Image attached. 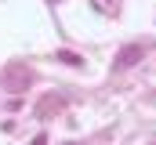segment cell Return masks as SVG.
<instances>
[{
	"label": "cell",
	"instance_id": "6da1fadb",
	"mask_svg": "<svg viewBox=\"0 0 156 145\" xmlns=\"http://www.w3.org/2000/svg\"><path fill=\"white\" fill-rule=\"evenodd\" d=\"M33 83H37V72L29 69L26 62H7V65L0 69V87L11 91V94H26Z\"/></svg>",
	"mask_w": 156,
	"mask_h": 145
},
{
	"label": "cell",
	"instance_id": "7a4b0ae2",
	"mask_svg": "<svg viewBox=\"0 0 156 145\" xmlns=\"http://www.w3.org/2000/svg\"><path fill=\"white\" fill-rule=\"evenodd\" d=\"M58 112H66V98H62L58 91H47V94H40V102L33 105V116H37V120H55Z\"/></svg>",
	"mask_w": 156,
	"mask_h": 145
},
{
	"label": "cell",
	"instance_id": "3957f363",
	"mask_svg": "<svg viewBox=\"0 0 156 145\" xmlns=\"http://www.w3.org/2000/svg\"><path fill=\"white\" fill-rule=\"evenodd\" d=\"M142 58H145V44H123V47L116 51V58H113V69H116V72L134 69Z\"/></svg>",
	"mask_w": 156,
	"mask_h": 145
},
{
	"label": "cell",
	"instance_id": "277c9868",
	"mask_svg": "<svg viewBox=\"0 0 156 145\" xmlns=\"http://www.w3.org/2000/svg\"><path fill=\"white\" fill-rule=\"evenodd\" d=\"M55 58H58V62H66V65H73V69H80V65H83V58H80L76 51H58Z\"/></svg>",
	"mask_w": 156,
	"mask_h": 145
},
{
	"label": "cell",
	"instance_id": "5b68a950",
	"mask_svg": "<svg viewBox=\"0 0 156 145\" xmlns=\"http://www.w3.org/2000/svg\"><path fill=\"white\" fill-rule=\"evenodd\" d=\"M29 145H47V134H37V138H33Z\"/></svg>",
	"mask_w": 156,
	"mask_h": 145
},
{
	"label": "cell",
	"instance_id": "8992f818",
	"mask_svg": "<svg viewBox=\"0 0 156 145\" xmlns=\"http://www.w3.org/2000/svg\"><path fill=\"white\" fill-rule=\"evenodd\" d=\"M66 145H76V142H66Z\"/></svg>",
	"mask_w": 156,
	"mask_h": 145
},
{
	"label": "cell",
	"instance_id": "52a82bcc",
	"mask_svg": "<svg viewBox=\"0 0 156 145\" xmlns=\"http://www.w3.org/2000/svg\"><path fill=\"white\" fill-rule=\"evenodd\" d=\"M51 4H58V0H51Z\"/></svg>",
	"mask_w": 156,
	"mask_h": 145
}]
</instances>
